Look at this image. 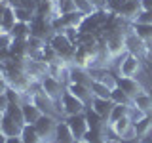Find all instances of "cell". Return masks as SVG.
I'll use <instances>...</instances> for the list:
<instances>
[{
    "label": "cell",
    "instance_id": "cell-27",
    "mask_svg": "<svg viewBox=\"0 0 152 143\" xmlns=\"http://www.w3.org/2000/svg\"><path fill=\"white\" fill-rule=\"evenodd\" d=\"M127 109H129V107H126V105H114L112 111H110V114H108V118H107V124L110 126V124H114L116 120L124 118V116L127 114Z\"/></svg>",
    "mask_w": 152,
    "mask_h": 143
},
{
    "label": "cell",
    "instance_id": "cell-1",
    "mask_svg": "<svg viewBox=\"0 0 152 143\" xmlns=\"http://www.w3.org/2000/svg\"><path fill=\"white\" fill-rule=\"evenodd\" d=\"M48 44L53 48V50L57 52V55H59L61 59H65L66 63H70V61H72L76 46H74V40L66 35V32H53Z\"/></svg>",
    "mask_w": 152,
    "mask_h": 143
},
{
    "label": "cell",
    "instance_id": "cell-23",
    "mask_svg": "<svg viewBox=\"0 0 152 143\" xmlns=\"http://www.w3.org/2000/svg\"><path fill=\"white\" fill-rule=\"evenodd\" d=\"M110 101L114 105H126V107H129V105H133V99L127 95L126 92H124L122 88H118V86H114L112 88V94H110Z\"/></svg>",
    "mask_w": 152,
    "mask_h": 143
},
{
    "label": "cell",
    "instance_id": "cell-15",
    "mask_svg": "<svg viewBox=\"0 0 152 143\" xmlns=\"http://www.w3.org/2000/svg\"><path fill=\"white\" fill-rule=\"evenodd\" d=\"M21 109H23V118H25V124H36L38 118L44 114L34 103L31 101V99H28V101H23L21 103Z\"/></svg>",
    "mask_w": 152,
    "mask_h": 143
},
{
    "label": "cell",
    "instance_id": "cell-6",
    "mask_svg": "<svg viewBox=\"0 0 152 143\" xmlns=\"http://www.w3.org/2000/svg\"><path fill=\"white\" fill-rule=\"evenodd\" d=\"M108 128H110V132L118 137V139H124V141L135 139V126H133L131 118L127 116V114L124 118H120V120H116L114 124H110Z\"/></svg>",
    "mask_w": 152,
    "mask_h": 143
},
{
    "label": "cell",
    "instance_id": "cell-22",
    "mask_svg": "<svg viewBox=\"0 0 152 143\" xmlns=\"http://www.w3.org/2000/svg\"><path fill=\"white\" fill-rule=\"evenodd\" d=\"M89 88H91V92L95 97H103V99H110V94H112V88L108 84H104L103 80L99 78H93L91 84H89Z\"/></svg>",
    "mask_w": 152,
    "mask_h": 143
},
{
    "label": "cell",
    "instance_id": "cell-28",
    "mask_svg": "<svg viewBox=\"0 0 152 143\" xmlns=\"http://www.w3.org/2000/svg\"><path fill=\"white\" fill-rule=\"evenodd\" d=\"M6 113L10 114V116L13 118V120H17L21 126H25V118H23V109H21V103H10Z\"/></svg>",
    "mask_w": 152,
    "mask_h": 143
},
{
    "label": "cell",
    "instance_id": "cell-20",
    "mask_svg": "<svg viewBox=\"0 0 152 143\" xmlns=\"http://www.w3.org/2000/svg\"><path fill=\"white\" fill-rule=\"evenodd\" d=\"M74 136L72 132H70L69 124L66 120H61L57 122V132H55V143H74Z\"/></svg>",
    "mask_w": 152,
    "mask_h": 143
},
{
    "label": "cell",
    "instance_id": "cell-17",
    "mask_svg": "<svg viewBox=\"0 0 152 143\" xmlns=\"http://www.w3.org/2000/svg\"><path fill=\"white\" fill-rule=\"evenodd\" d=\"M17 23V15H15V10H13L12 4H6V10L2 13V19H0V29L6 32H12V29L15 27Z\"/></svg>",
    "mask_w": 152,
    "mask_h": 143
},
{
    "label": "cell",
    "instance_id": "cell-41",
    "mask_svg": "<svg viewBox=\"0 0 152 143\" xmlns=\"http://www.w3.org/2000/svg\"><path fill=\"white\" fill-rule=\"evenodd\" d=\"M74 143H89V141H86V139H76Z\"/></svg>",
    "mask_w": 152,
    "mask_h": 143
},
{
    "label": "cell",
    "instance_id": "cell-36",
    "mask_svg": "<svg viewBox=\"0 0 152 143\" xmlns=\"http://www.w3.org/2000/svg\"><path fill=\"white\" fill-rule=\"evenodd\" d=\"M6 90H8V84H6V80H4V82H0V95L6 94Z\"/></svg>",
    "mask_w": 152,
    "mask_h": 143
},
{
    "label": "cell",
    "instance_id": "cell-35",
    "mask_svg": "<svg viewBox=\"0 0 152 143\" xmlns=\"http://www.w3.org/2000/svg\"><path fill=\"white\" fill-rule=\"evenodd\" d=\"M6 0H0V19H2V13H4V10H6Z\"/></svg>",
    "mask_w": 152,
    "mask_h": 143
},
{
    "label": "cell",
    "instance_id": "cell-34",
    "mask_svg": "<svg viewBox=\"0 0 152 143\" xmlns=\"http://www.w3.org/2000/svg\"><path fill=\"white\" fill-rule=\"evenodd\" d=\"M6 80V67H0V82Z\"/></svg>",
    "mask_w": 152,
    "mask_h": 143
},
{
    "label": "cell",
    "instance_id": "cell-11",
    "mask_svg": "<svg viewBox=\"0 0 152 143\" xmlns=\"http://www.w3.org/2000/svg\"><path fill=\"white\" fill-rule=\"evenodd\" d=\"M66 92H70L74 97H78L80 101H84L86 105L91 103L93 99V92L88 84H80V82H69L66 84Z\"/></svg>",
    "mask_w": 152,
    "mask_h": 143
},
{
    "label": "cell",
    "instance_id": "cell-8",
    "mask_svg": "<svg viewBox=\"0 0 152 143\" xmlns=\"http://www.w3.org/2000/svg\"><path fill=\"white\" fill-rule=\"evenodd\" d=\"M65 120H66V124H69V128H70V132H72L74 139H84V136L89 130V124H88V118H86V113L66 116Z\"/></svg>",
    "mask_w": 152,
    "mask_h": 143
},
{
    "label": "cell",
    "instance_id": "cell-4",
    "mask_svg": "<svg viewBox=\"0 0 152 143\" xmlns=\"http://www.w3.org/2000/svg\"><path fill=\"white\" fill-rule=\"evenodd\" d=\"M104 48H107L110 59L114 57H120L122 54H127V46H126V32L122 31H114V32H108L107 40H104Z\"/></svg>",
    "mask_w": 152,
    "mask_h": 143
},
{
    "label": "cell",
    "instance_id": "cell-33",
    "mask_svg": "<svg viewBox=\"0 0 152 143\" xmlns=\"http://www.w3.org/2000/svg\"><path fill=\"white\" fill-rule=\"evenodd\" d=\"M142 10H152V0H139Z\"/></svg>",
    "mask_w": 152,
    "mask_h": 143
},
{
    "label": "cell",
    "instance_id": "cell-12",
    "mask_svg": "<svg viewBox=\"0 0 152 143\" xmlns=\"http://www.w3.org/2000/svg\"><path fill=\"white\" fill-rule=\"evenodd\" d=\"M142 10L139 0H126L120 8L116 10V13L120 15L122 19H129V21H135V17L139 15V12Z\"/></svg>",
    "mask_w": 152,
    "mask_h": 143
},
{
    "label": "cell",
    "instance_id": "cell-40",
    "mask_svg": "<svg viewBox=\"0 0 152 143\" xmlns=\"http://www.w3.org/2000/svg\"><path fill=\"white\" fill-rule=\"evenodd\" d=\"M107 143H126L124 139H107Z\"/></svg>",
    "mask_w": 152,
    "mask_h": 143
},
{
    "label": "cell",
    "instance_id": "cell-3",
    "mask_svg": "<svg viewBox=\"0 0 152 143\" xmlns=\"http://www.w3.org/2000/svg\"><path fill=\"white\" fill-rule=\"evenodd\" d=\"M40 90L55 103V101H61L66 86L61 82L59 78H55V76H51V74H46V76L40 78Z\"/></svg>",
    "mask_w": 152,
    "mask_h": 143
},
{
    "label": "cell",
    "instance_id": "cell-9",
    "mask_svg": "<svg viewBox=\"0 0 152 143\" xmlns=\"http://www.w3.org/2000/svg\"><path fill=\"white\" fill-rule=\"evenodd\" d=\"M116 86H118V88H122L131 99H135L137 95L145 94L142 84H141L137 78H129V76H116Z\"/></svg>",
    "mask_w": 152,
    "mask_h": 143
},
{
    "label": "cell",
    "instance_id": "cell-18",
    "mask_svg": "<svg viewBox=\"0 0 152 143\" xmlns=\"http://www.w3.org/2000/svg\"><path fill=\"white\" fill-rule=\"evenodd\" d=\"M93 76L89 74V69H82V67H70V74H69V82H80V84H91Z\"/></svg>",
    "mask_w": 152,
    "mask_h": 143
},
{
    "label": "cell",
    "instance_id": "cell-30",
    "mask_svg": "<svg viewBox=\"0 0 152 143\" xmlns=\"http://www.w3.org/2000/svg\"><path fill=\"white\" fill-rule=\"evenodd\" d=\"M15 10V15H17V21H23V23H32V19H34V13L28 12L25 8H13Z\"/></svg>",
    "mask_w": 152,
    "mask_h": 143
},
{
    "label": "cell",
    "instance_id": "cell-7",
    "mask_svg": "<svg viewBox=\"0 0 152 143\" xmlns=\"http://www.w3.org/2000/svg\"><path fill=\"white\" fill-rule=\"evenodd\" d=\"M120 69V76H129V78H135L137 73L141 71V57H137L135 54H124V59L118 65Z\"/></svg>",
    "mask_w": 152,
    "mask_h": 143
},
{
    "label": "cell",
    "instance_id": "cell-10",
    "mask_svg": "<svg viewBox=\"0 0 152 143\" xmlns=\"http://www.w3.org/2000/svg\"><path fill=\"white\" fill-rule=\"evenodd\" d=\"M126 46H127V52L129 54H135L137 57H142L148 52V44L145 40H141L135 32H126Z\"/></svg>",
    "mask_w": 152,
    "mask_h": 143
},
{
    "label": "cell",
    "instance_id": "cell-39",
    "mask_svg": "<svg viewBox=\"0 0 152 143\" xmlns=\"http://www.w3.org/2000/svg\"><path fill=\"white\" fill-rule=\"evenodd\" d=\"M141 143H152V137H150V136H146V137H142V139H141Z\"/></svg>",
    "mask_w": 152,
    "mask_h": 143
},
{
    "label": "cell",
    "instance_id": "cell-25",
    "mask_svg": "<svg viewBox=\"0 0 152 143\" xmlns=\"http://www.w3.org/2000/svg\"><path fill=\"white\" fill-rule=\"evenodd\" d=\"M12 36H13V40H27L31 36V23L17 21L15 27L12 29Z\"/></svg>",
    "mask_w": 152,
    "mask_h": 143
},
{
    "label": "cell",
    "instance_id": "cell-26",
    "mask_svg": "<svg viewBox=\"0 0 152 143\" xmlns=\"http://www.w3.org/2000/svg\"><path fill=\"white\" fill-rule=\"evenodd\" d=\"M21 141L23 143H42L40 136H38V132H36V128L32 126V124H25V126H23Z\"/></svg>",
    "mask_w": 152,
    "mask_h": 143
},
{
    "label": "cell",
    "instance_id": "cell-14",
    "mask_svg": "<svg viewBox=\"0 0 152 143\" xmlns=\"http://www.w3.org/2000/svg\"><path fill=\"white\" fill-rule=\"evenodd\" d=\"M0 128L4 130L8 137H21V132H23V126L17 120H13L8 113H4L2 118H0Z\"/></svg>",
    "mask_w": 152,
    "mask_h": 143
},
{
    "label": "cell",
    "instance_id": "cell-19",
    "mask_svg": "<svg viewBox=\"0 0 152 143\" xmlns=\"http://www.w3.org/2000/svg\"><path fill=\"white\" fill-rule=\"evenodd\" d=\"M129 29L141 40H145L148 44V48H152V25H146V23H131Z\"/></svg>",
    "mask_w": 152,
    "mask_h": 143
},
{
    "label": "cell",
    "instance_id": "cell-42",
    "mask_svg": "<svg viewBox=\"0 0 152 143\" xmlns=\"http://www.w3.org/2000/svg\"><path fill=\"white\" fill-rule=\"evenodd\" d=\"M0 31H2V29H0Z\"/></svg>",
    "mask_w": 152,
    "mask_h": 143
},
{
    "label": "cell",
    "instance_id": "cell-29",
    "mask_svg": "<svg viewBox=\"0 0 152 143\" xmlns=\"http://www.w3.org/2000/svg\"><path fill=\"white\" fill-rule=\"evenodd\" d=\"M57 4V13L63 15V13H70V12H76V4L74 0H55Z\"/></svg>",
    "mask_w": 152,
    "mask_h": 143
},
{
    "label": "cell",
    "instance_id": "cell-13",
    "mask_svg": "<svg viewBox=\"0 0 152 143\" xmlns=\"http://www.w3.org/2000/svg\"><path fill=\"white\" fill-rule=\"evenodd\" d=\"M55 15H59V13H57V4H55V0H38L34 17H42V19L51 21Z\"/></svg>",
    "mask_w": 152,
    "mask_h": 143
},
{
    "label": "cell",
    "instance_id": "cell-16",
    "mask_svg": "<svg viewBox=\"0 0 152 143\" xmlns=\"http://www.w3.org/2000/svg\"><path fill=\"white\" fill-rule=\"evenodd\" d=\"M89 107H91L99 116H103L104 120H107L108 114H110V111H112V107H114V103L110 101V99H103V97H95V95H93Z\"/></svg>",
    "mask_w": 152,
    "mask_h": 143
},
{
    "label": "cell",
    "instance_id": "cell-5",
    "mask_svg": "<svg viewBox=\"0 0 152 143\" xmlns=\"http://www.w3.org/2000/svg\"><path fill=\"white\" fill-rule=\"evenodd\" d=\"M61 111H63L65 116H72V114H82L86 113V109H88V105H86L84 101H80L78 97H74L70 92H66L65 90V94H63V97H61Z\"/></svg>",
    "mask_w": 152,
    "mask_h": 143
},
{
    "label": "cell",
    "instance_id": "cell-43",
    "mask_svg": "<svg viewBox=\"0 0 152 143\" xmlns=\"http://www.w3.org/2000/svg\"><path fill=\"white\" fill-rule=\"evenodd\" d=\"M36 2H38V0H36Z\"/></svg>",
    "mask_w": 152,
    "mask_h": 143
},
{
    "label": "cell",
    "instance_id": "cell-37",
    "mask_svg": "<svg viewBox=\"0 0 152 143\" xmlns=\"http://www.w3.org/2000/svg\"><path fill=\"white\" fill-rule=\"evenodd\" d=\"M6 141H8V136L4 133V130H2V128H0V143H6Z\"/></svg>",
    "mask_w": 152,
    "mask_h": 143
},
{
    "label": "cell",
    "instance_id": "cell-38",
    "mask_svg": "<svg viewBox=\"0 0 152 143\" xmlns=\"http://www.w3.org/2000/svg\"><path fill=\"white\" fill-rule=\"evenodd\" d=\"M6 143H23V141H21V137H8Z\"/></svg>",
    "mask_w": 152,
    "mask_h": 143
},
{
    "label": "cell",
    "instance_id": "cell-24",
    "mask_svg": "<svg viewBox=\"0 0 152 143\" xmlns=\"http://www.w3.org/2000/svg\"><path fill=\"white\" fill-rule=\"evenodd\" d=\"M133 105L135 107H139L145 114H152V95L150 94H141V95H137L135 99H133Z\"/></svg>",
    "mask_w": 152,
    "mask_h": 143
},
{
    "label": "cell",
    "instance_id": "cell-21",
    "mask_svg": "<svg viewBox=\"0 0 152 143\" xmlns=\"http://www.w3.org/2000/svg\"><path fill=\"white\" fill-rule=\"evenodd\" d=\"M133 126H135V137L142 139V137L150 136V132H152V114H145V116H142L139 122H135Z\"/></svg>",
    "mask_w": 152,
    "mask_h": 143
},
{
    "label": "cell",
    "instance_id": "cell-2",
    "mask_svg": "<svg viewBox=\"0 0 152 143\" xmlns=\"http://www.w3.org/2000/svg\"><path fill=\"white\" fill-rule=\"evenodd\" d=\"M36 128L38 136H40L42 143H55V132H57V120L53 114H42L38 118L36 124H32Z\"/></svg>",
    "mask_w": 152,
    "mask_h": 143
},
{
    "label": "cell",
    "instance_id": "cell-32",
    "mask_svg": "<svg viewBox=\"0 0 152 143\" xmlns=\"http://www.w3.org/2000/svg\"><path fill=\"white\" fill-rule=\"evenodd\" d=\"M89 2H91V6L95 10H107L108 6V0H89Z\"/></svg>",
    "mask_w": 152,
    "mask_h": 143
},
{
    "label": "cell",
    "instance_id": "cell-31",
    "mask_svg": "<svg viewBox=\"0 0 152 143\" xmlns=\"http://www.w3.org/2000/svg\"><path fill=\"white\" fill-rule=\"evenodd\" d=\"M131 23H146V25H152V10H141L139 15L135 17V21Z\"/></svg>",
    "mask_w": 152,
    "mask_h": 143
}]
</instances>
